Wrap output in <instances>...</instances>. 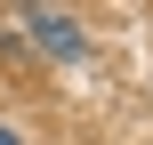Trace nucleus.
Returning a JSON list of instances; mask_svg holds the SVG:
<instances>
[{"mask_svg": "<svg viewBox=\"0 0 153 145\" xmlns=\"http://www.w3.org/2000/svg\"><path fill=\"white\" fill-rule=\"evenodd\" d=\"M24 32H32L48 57H81V24H73L65 8H24Z\"/></svg>", "mask_w": 153, "mask_h": 145, "instance_id": "f257e3e1", "label": "nucleus"}, {"mask_svg": "<svg viewBox=\"0 0 153 145\" xmlns=\"http://www.w3.org/2000/svg\"><path fill=\"white\" fill-rule=\"evenodd\" d=\"M0 145H24V137H16V129H0Z\"/></svg>", "mask_w": 153, "mask_h": 145, "instance_id": "f03ea898", "label": "nucleus"}]
</instances>
